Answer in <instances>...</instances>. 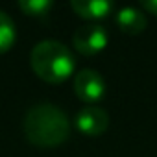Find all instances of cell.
Here are the masks:
<instances>
[{
  "instance_id": "obj_1",
  "label": "cell",
  "mask_w": 157,
  "mask_h": 157,
  "mask_svg": "<svg viewBox=\"0 0 157 157\" xmlns=\"http://www.w3.org/2000/svg\"><path fill=\"white\" fill-rule=\"evenodd\" d=\"M22 129L30 144L37 148H56L63 144L70 135V124L67 115L54 104L32 105L22 120Z\"/></svg>"
},
{
  "instance_id": "obj_2",
  "label": "cell",
  "mask_w": 157,
  "mask_h": 157,
  "mask_svg": "<svg viewBox=\"0 0 157 157\" xmlns=\"http://www.w3.org/2000/svg\"><path fill=\"white\" fill-rule=\"evenodd\" d=\"M30 65L41 80L48 83H61L74 72V56L61 41L46 39L33 46Z\"/></svg>"
},
{
  "instance_id": "obj_3",
  "label": "cell",
  "mask_w": 157,
  "mask_h": 157,
  "mask_svg": "<svg viewBox=\"0 0 157 157\" xmlns=\"http://www.w3.org/2000/svg\"><path fill=\"white\" fill-rule=\"evenodd\" d=\"M109 35L104 26L100 24H87L78 28L72 35L74 48L83 56H96L107 46Z\"/></svg>"
},
{
  "instance_id": "obj_4",
  "label": "cell",
  "mask_w": 157,
  "mask_h": 157,
  "mask_svg": "<svg viewBox=\"0 0 157 157\" xmlns=\"http://www.w3.org/2000/svg\"><path fill=\"white\" fill-rule=\"evenodd\" d=\"M74 91L82 102L94 105L105 94V82L100 76V72L93 68H83L74 78Z\"/></svg>"
},
{
  "instance_id": "obj_5",
  "label": "cell",
  "mask_w": 157,
  "mask_h": 157,
  "mask_svg": "<svg viewBox=\"0 0 157 157\" xmlns=\"http://www.w3.org/2000/svg\"><path fill=\"white\" fill-rule=\"evenodd\" d=\"M76 128L87 137H100L109 128V115L100 105H85L76 115Z\"/></svg>"
},
{
  "instance_id": "obj_6",
  "label": "cell",
  "mask_w": 157,
  "mask_h": 157,
  "mask_svg": "<svg viewBox=\"0 0 157 157\" xmlns=\"http://www.w3.org/2000/svg\"><path fill=\"white\" fill-rule=\"evenodd\" d=\"M70 6L76 11V15L87 21H102L109 17L115 10V4L107 2V0H72Z\"/></svg>"
},
{
  "instance_id": "obj_7",
  "label": "cell",
  "mask_w": 157,
  "mask_h": 157,
  "mask_svg": "<svg viewBox=\"0 0 157 157\" xmlns=\"http://www.w3.org/2000/svg\"><path fill=\"white\" fill-rule=\"evenodd\" d=\"M117 24L124 33L129 35H139L146 28V17L140 10L137 8H122L117 15Z\"/></svg>"
},
{
  "instance_id": "obj_8",
  "label": "cell",
  "mask_w": 157,
  "mask_h": 157,
  "mask_svg": "<svg viewBox=\"0 0 157 157\" xmlns=\"http://www.w3.org/2000/svg\"><path fill=\"white\" fill-rule=\"evenodd\" d=\"M15 39H17V30L13 19L8 13L0 11V54L8 52L15 44Z\"/></svg>"
},
{
  "instance_id": "obj_9",
  "label": "cell",
  "mask_w": 157,
  "mask_h": 157,
  "mask_svg": "<svg viewBox=\"0 0 157 157\" xmlns=\"http://www.w3.org/2000/svg\"><path fill=\"white\" fill-rule=\"evenodd\" d=\"M19 8L30 17H44L54 8V4L48 2V0H21Z\"/></svg>"
},
{
  "instance_id": "obj_10",
  "label": "cell",
  "mask_w": 157,
  "mask_h": 157,
  "mask_svg": "<svg viewBox=\"0 0 157 157\" xmlns=\"http://www.w3.org/2000/svg\"><path fill=\"white\" fill-rule=\"evenodd\" d=\"M142 10L151 13V15H157V0H144V2H140Z\"/></svg>"
}]
</instances>
